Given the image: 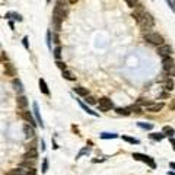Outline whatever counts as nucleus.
<instances>
[{
	"mask_svg": "<svg viewBox=\"0 0 175 175\" xmlns=\"http://www.w3.org/2000/svg\"><path fill=\"white\" fill-rule=\"evenodd\" d=\"M144 39H146L149 44L156 45V47H159V45L165 44L164 37H162V35H159L158 32H146V34H144Z\"/></svg>",
	"mask_w": 175,
	"mask_h": 175,
	"instance_id": "f257e3e1",
	"label": "nucleus"
},
{
	"mask_svg": "<svg viewBox=\"0 0 175 175\" xmlns=\"http://www.w3.org/2000/svg\"><path fill=\"white\" fill-rule=\"evenodd\" d=\"M139 23H140V26H142L143 31H149V29H150V28H153V25H155V19H153V16L150 15V13H148V12H146V13L143 15V18L140 19V22H139Z\"/></svg>",
	"mask_w": 175,
	"mask_h": 175,
	"instance_id": "f03ea898",
	"label": "nucleus"
},
{
	"mask_svg": "<svg viewBox=\"0 0 175 175\" xmlns=\"http://www.w3.org/2000/svg\"><path fill=\"white\" fill-rule=\"evenodd\" d=\"M133 158L136 159V161L144 162V164L149 165L152 169H155V168H156V164H155L153 158H150V156H148V155H143V153H133Z\"/></svg>",
	"mask_w": 175,
	"mask_h": 175,
	"instance_id": "7ed1b4c3",
	"label": "nucleus"
},
{
	"mask_svg": "<svg viewBox=\"0 0 175 175\" xmlns=\"http://www.w3.org/2000/svg\"><path fill=\"white\" fill-rule=\"evenodd\" d=\"M114 108V104H112V101L109 98H101L98 102V109L99 111H102V112H108L111 109Z\"/></svg>",
	"mask_w": 175,
	"mask_h": 175,
	"instance_id": "20e7f679",
	"label": "nucleus"
},
{
	"mask_svg": "<svg viewBox=\"0 0 175 175\" xmlns=\"http://www.w3.org/2000/svg\"><path fill=\"white\" fill-rule=\"evenodd\" d=\"M6 175H35V169H28V168H15L6 172Z\"/></svg>",
	"mask_w": 175,
	"mask_h": 175,
	"instance_id": "39448f33",
	"label": "nucleus"
},
{
	"mask_svg": "<svg viewBox=\"0 0 175 175\" xmlns=\"http://www.w3.org/2000/svg\"><path fill=\"white\" fill-rule=\"evenodd\" d=\"M162 67H164V70L169 71L171 76L174 75V59L172 57H164V60H162Z\"/></svg>",
	"mask_w": 175,
	"mask_h": 175,
	"instance_id": "423d86ee",
	"label": "nucleus"
},
{
	"mask_svg": "<svg viewBox=\"0 0 175 175\" xmlns=\"http://www.w3.org/2000/svg\"><path fill=\"white\" fill-rule=\"evenodd\" d=\"M158 53H159V55H162V57H169V55L172 54V47H171V45H166V44H162V45L158 47Z\"/></svg>",
	"mask_w": 175,
	"mask_h": 175,
	"instance_id": "0eeeda50",
	"label": "nucleus"
},
{
	"mask_svg": "<svg viewBox=\"0 0 175 175\" xmlns=\"http://www.w3.org/2000/svg\"><path fill=\"white\" fill-rule=\"evenodd\" d=\"M162 108H164V102H156V104L144 105V109H146L148 112H159Z\"/></svg>",
	"mask_w": 175,
	"mask_h": 175,
	"instance_id": "6e6552de",
	"label": "nucleus"
},
{
	"mask_svg": "<svg viewBox=\"0 0 175 175\" xmlns=\"http://www.w3.org/2000/svg\"><path fill=\"white\" fill-rule=\"evenodd\" d=\"M144 13H146V10L143 9L142 6H139V5H137L136 7H134V12H133V15H131V16L134 18V19H136L137 22H140V19L143 18V15H144Z\"/></svg>",
	"mask_w": 175,
	"mask_h": 175,
	"instance_id": "1a4fd4ad",
	"label": "nucleus"
},
{
	"mask_svg": "<svg viewBox=\"0 0 175 175\" xmlns=\"http://www.w3.org/2000/svg\"><path fill=\"white\" fill-rule=\"evenodd\" d=\"M16 104H18V108L22 109V111H25L28 107V99L26 96H23V95H19L16 99Z\"/></svg>",
	"mask_w": 175,
	"mask_h": 175,
	"instance_id": "9d476101",
	"label": "nucleus"
},
{
	"mask_svg": "<svg viewBox=\"0 0 175 175\" xmlns=\"http://www.w3.org/2000/svg\"><path fill=\"white\" fill-rule=\"evenodd\" d=\"M22 118H23V120L26 121L28 124H29V126H35V123H37V121L34 120V117H32V114H31V112H29V111H22Z\"/></svg>",
	"mask_w": 175,
	"mask_h": 175,
	"instance_id": "9b49d317",
	"label": "nucleus"
},
{
	"mask_svg": "<svg viewBox=\"0 0 175 175\" xmlns=\"http://www.w3.org/2000/svg\"><path fill=\"white\" fill-rule=\"evenodd\" d=\"M5 73L6 76H16V69L10 63H5Z\"/></svg>",
	"mask_w": 175,
	"mask_h": 175,
	"instance_id": "f8f14e48",
	"label": "nucleus"
},
{
	"mask_svg": "<svg viewBox=\"0 0 175 175\" xmlns=\"http://www.w3.org/2000/svg\"><path fill=\"white\" fill-rule=\"evenodd\" d=\"M34 115H35V120L38 123L41 127H44V123H43V118H41V114H39V109H38V104L34 102Z\"/></svg>",
	"mask_w": 175,
	"mask_h": 175,
	"instance_id": "ddd939ff",
	"label": "nucleus"
},
{
	"mask_svg": "<svg viewBox=\"0 0 175 175\" xmlns=\"http://www.w3.org/2000/svg\"><path fill=\"white\" fill-rule=\"evenodd\" d=\"M23 131H25V137H26V139H34V137H35V130H34L32 126L26 124V126L23 127Z\"/></svg>",
	"mask_w": 175,
	"mask_h": 175,
	"instance_id": "4468645a",
	"label": "nucleus"
},
{
	"mask_svg": "<svg viewBox=\"0 0 175 175\" xmlns=\"http://www.w3.org/2000/svg\"><path fill=\"white\" fill-rule=\"evenodd\" d=\"M39 91L44 93V95H47V96H50V89H48V85H47V82L44 80V79H39Z\"/></svg>",
	"mask_w": 175,
	"mask_h": 175,
	"instance_id": "2eb2a0df",
	"label": "nucleus"
},
{
	"mask_svg": "<svg viewBox=\"0 0 175 175\" xmlns=\"http://www.w3.org/2000/svg\"><path fill=\"white\" fill-rule=\"evenodd\" d=\"M77 104L80 105V108H82L83 111H85V112H88V114L93 115V117H98V112H95V111H92V109L89 108V107H86V105L83 104V102H82V101H80V99H77Z\"/></svg>",
	"mask_w": 175,
	"mask_h": 175,
	"instance_id": "dca6fc26",
	"label": "nucleus"
},
{
	"mask_svg": "<svg viewBox=\"0 0 175 175\" xmlns=\"http://www.w3.org/2000/svg\"><path fill=\"white\" fill-rule=\"evenodd\" d=\"M63 77H64L66 80H70V82H73V80H76V76H75V73L70 70H63Z\"/></svg>",
	"mask_w": 175,
	"mask_h": 175,
	"instance_id": "f3484780",
	"label": "nucleus"
},
{
	"mask_svg": "<svg viewBox=\"0 0 175 175\" xmlns=\"http://www.w3.org/2000/svg\"><path fill=\"white\" fill-rule=\"evenodd\" d=\"M38 156V152L35 150V149H29L25 155H23V159H37Z\"/></svg>",
	"mask_w": 175,
	"mask_h": 175,
	"instance_id": "a211bd4d",
	"label": "nucleus"
},
{
	"mask_svg": "<svg viewBox=\"0 0 175 175\" xmlns=\"http://www.w3.org/2000/svg\"><path fill=\"white\" fill-rule=\"evenodd\" d=\"M13 86H15V91H16L19 95L23 92V85H22V82L19 79H13Z\"/></svg>",
	"mask_w": 175,
	"mask_h": 175,
	"instance_id": "6ab92c4d",
	"label": "nucleus"
},
{
	"mask_svg": "<svg viewBox=\"0 0 175 175\" xmlns=\"http://www.w3.org/2000/svg\"><path fill=\"white\" fill-rule=\"evenodd\" d=\"M6 18H7V19H15V21H19V22L22 21V16L19 13H16V12H7V13H6Z\"/></svg>",
	"mask_w": 175,
	"mask_h": 175,
	"instance_id": "aec40b11",
	"label": "nucleus"
},
{
	"mask_svg": "<svg viewBox=\"0 0 175 175\" xmlns=\"http://www.w3.org/2000/svg\"><path fill=\"white\" fill-rule=\"evenodd\" d=\"M75 92H76L77 95H80V96H86V95H89L88 89L86 88H83V86H76L75 88Z\"/></svg>",
	"mask_w": 175,
	"mask_h": 175,
	"instance_id": "412c9836",
	"label": "nucleus"
},
{
	"mask_svg": "<svg viewBox=\"0 0 175 175\" xmlns=\"http://www.w3.org/2000/svg\"><path fill=\"white\" fill-rule=\"evenodd\" d=\"M127 109H128L130 112H134V114H142V112H143L142 108H140L139 105H131V107H128Z\"/></svg>",
	"mask_w": 175,
	"mask_h": 175,
	"instance_id": "4be33fe9",
	"label": "nucleus"
},
{
	"mask_svg": "<svg viewBox=\"0 0 175 175\" xmlns=\"http://www.w3.org/2000/svg\"><path fill=\"white\" fill-rule=\"evenodd\" d=\"M149 137H150L152 140H158V142H161V140L165 137V134H161V133H152V134H149Z\"/></svg>",
	"mask_w": 175,
	"mask_h": 175,
	"instance_id": "5701e85b",
	"label": "nucleus"
},
{
	"mask_svg": "<svg viewBox=\"0 0 175 175\" xmlns=\"http://www.w3.org/2000/svg\"><path fill=\"white\" fill-rule=\"evenodd\" d=\"M118 137V134H115V133H102L101 134V139H104V140H107V139H117Z\"/></svg>",
	"mask_w": 175,
	"mask_h": 175,
	"instance_id": "b1692460",
	"label": "nucleus"
},
{
	"mask_svg": "<svg viewBox=\"0 0 175 175\" xmlns=\"http://www.w3.org/2000/svg\"><path fill=\"white\" fill-rule=\"evenodd\" d=\"M123 140L127 143H131V144H139V140L134 139V137H128V136H123Z\"/></svg>",
	"mask_w": 175,
	"mask_h": 175,
	"instance_id": "393cba45",
	"label": "nucleus"
},
{
	"mask_svg": "<svg viewBox=\"0 0 175 175\" xmlns=\"http://www.w3.org/2000/svg\"><path fill=\"white\" fill-rule=\"evenodd\" d=\"M165 89H166L168 92H172V91H174V80H172V79L166 80V83H165Z\"/></svg>",
	"mask_w": 175,
	"mask_h": 175,
	"instance_id": "a878e982",
	"label": "nucleus"
},
{
	"mask_svg": "<svg viewBox=\"0 0 175 175\" xmlns=\"http://www.w3.org/2000/svg\"><path fill=\"white\" fill-rule=\"evenodd\" d=\"M137 126L140 127V128H143V130H152L153 128V126L150 123H137Z\"/></svg>",
	"mask_w": 175,
	"mask_h": 175,
	"instance_id": "bb28decb",
	"label": "nucleus"
},
{
	"mask_svg": "<svg viewBox=\"0 0 175 175\" xmlns=\"http://www.w3.org/2000/svg\"><path fill=\"white\" fill-rule=\"evenodd\" d=\"M115 112H117L118 115H130L131 114L127 108H117V109H115Z\"/></svg>",
	"mask_w": 175,
	"mask_h": 175,
	"instance_id": "cd10ccee",
	"label": "nucleus"
},
{
	"mask_svg": "<svg viewBox=\"0 0 175 175\" xmlns=\"http://www.w3.org/2000/svg\"><path fill=\"white\" fill-rule=\"evenodd\" d=\"M85 101H86V104H89V105L96 104V98H95V96H91V95H86V96H85Z\"/></svg>",
	"mask_w": 175,
	"mask_h": 175,
	"instance_id": "c85d7f7f",
	"label": "nucleus"
},
{
	"mask_svg": "<svg viewBox=\"0 0 175 175\" xmlns=\"http://www.w3.org/2000/svg\"><path fill=\"white\" fill-rule=\"evenodd\" d=\"M53 53H54V57H55V59H57V60H60V59H61V47H60V45H57Z\"/></svg>",
	"mask_w": 175,
	"mask_h": 175,
	"instance_id": "c756f323",
	"label": "nucleus"
},
{
	"mask_svg": "<svg viewBox=\"0 0 175 175\" xmlns=\"http://www.w3.org/2000/svg\"><path fill=\"white\" fill-rule=\"evenodd\" d=\"M69 3H67V0H57V6H60V7H63V9H67L69 10Z\"/></svg>",
	"mask_w": 175,
	"mask_h": 175,
	"instance_id": "7c9ffc66",
	"label": "nucleus"
},
{
	"mask_svg": "<svg viewBox=\"0 0 175 175\" xmlns=\"http://www.w3.org/2000/svg\"><path fill=\"white\" fill-rule=\"evenodd\" d=\"M164 133L172 137V136H174V128H172V127H168V126H166V127H164Z\"/></svg>",
	"mask_w": 175,
	"mask_h": 175,
	"instance_id": "2f4dec72",
	"label": "nucleus"
},
{
	"mask_svg": "<svg viewBox=\"0 0 175 175\" xmlns=\"http://www.w3.org/2000/svg\"><path fill=\"white\" fill-rule=\"evenodd\" d=\"M47 171H48V159L45 158L43 161V169H41V172H43V174H45Z\"/></svg>",
	"mask_w": 175,
	"mask_h": 175,
	"instance_id": "473e14b6",
	"label": "nucleus"
},
{
	"mask_svg": "<svg viewBox=\"0 0 175 175\" xmlns=\"http://www.w3.org/2000/svg\"><path fill=\"white\" fill-rule=\"evenodd\" d=\"M124 2H126L130 7H136L137 6V0H124Z\"/></svg>",
	"mask_w": 175,
	"mask_h": 175,
	"instance_id": "72a5a7b5",
	"label": "nucleus"
},
{
	"mask_svg": "<svg viewBox=\"0 0 175 175\" xmlns=\"http://www.w3.org/2000/svg\"><path fill=\"white\" fill-rule=\"evenodd\" d=\"M47 47H48L50 50H51V32H47Z\"/></svg>",
	"mask_w": 175,
	"mask_h": 175,
	"instance_id": "f704fd0d",
	"label": "nucleus"
},
{
	"mask_svg": "<svg viewBox=\"0 0 175 175\" xmlns=\"http://www.w3.org/2000/svg\"><path fill=\"white\" fill-rule=\"evenodd\" d=\"M57 66L60 67L61 70H66V69H67V67H66V64H64V63H63V61H60V60H57Z\"/></svg>",
	"mask_w": 175,
	"mask_h": 175,
	"instance_id": "c9c22d12",
	"label": "nucleus"
},
{
	"mask_svg": "<svg viewBox=\"0 0 175 175\" xmlns=\"http://www.w3.org/2000/svg\"><path fill=\"white\" fill-rule=\"evenodd\" d=\"M137 104H143V105H148V104H150V102H148L144 98H139L137 99Z\"/></svg>",
	"mask_w": 175,
	"mask_h": 175,
	"instance_id": "e433bc0d",
	"label": "nucleus"
},
{
	"mask_svg": "<svg viewBox=\"0 0 175 175\" xmlns=\"http://www.w3.org/2000/svg\"><path fill=\"white\" fill-rule=\"evenodd\" d=\"M22 44H23V47L25 48H29V45H28V37H23V39H22Z\"/></svg>",
	"mask_w": 175,
	"mask_h": 175,
	"instance_id": "4c0bfd02",
	"label": "nucleus"
},
{
	"mask_svg": "<svg viewBox=\"0 0 175 175\" xmlns=\"http://www.w3.org/2000/svg\"><path fill=\"white\" fill-rule=\"evenodd\" d=\"M166 3H168V5H169V7H171V10H174V2H172V0H166Z\"/></svg>",
	"mask_w": 175,
	"mask_h": 175,
	"instance_id": "58836bf2",
	"label": "nucleus"
},
{
	"mask_svg": "<svg viewBox=\"0 0 175 175\" xmlns=\"http://www.w3.org/2000/svg\"><path fill=\"white\" fill-rule=\"evenodd\" d=\"M53 37H54V43L57 44V45H59V44H60V39H59V35H57V34H54Z\"/></svg>",
	"mask_w": 175,
	"mask_h": 175,
	"instance_id": "ea45409f",
	"label": "nucleus"
},
{
	"mask_svg": "<svg viewBox=\"0 0 175 175\" xmlns=\"http://www.w3.org/2000/svg\"><path fill=\"white\" fill-rule=\"evenodd\" d=\"M76 2H77V0H67V3H70V5H75Z\"/></svg>",
	"mask_w": 175,
	"mask_h": 175,
	"instance_id": "a19ab883",
	"label": "nucleus"
},
{
	"mask_svg": "<svg viewBox=\"0 0 175 175\" xmlns=\"http://www.w3.org/2000/svg\"><path fill=\"white\" fill-rule=\"evenodd\" d=\"M50 2H51V0H47V3H50Z\"/></svg>",
	"mask_w": 175,
	"mask_h": 175,
	"instance_id": "79ce46f5",
	"label": "nucleus"
}]
</instances>
